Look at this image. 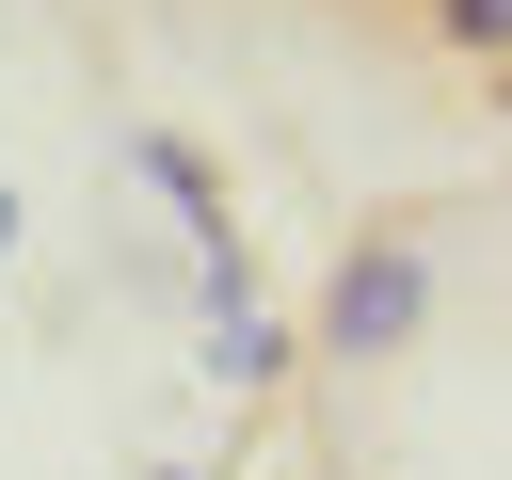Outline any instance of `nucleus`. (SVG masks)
<instances>
[{
  "mask_svg": "<svg viewBox=\"0 0 512 480\" xmlns=\"http://www.w3.org/2000/svg\"><path fill=\"white\" fill-rule=\"evenodd\" d=\"M432 288H448V208H368L352 256H336V288H320V352L336 368L416 352L432 336Z\"/></svg>",
  "mask_w": 512,
  "mask_h": 480,
  "instance_id": "nucleus-1",
  "label": "nucleus"
},
{
  "mask_svg": "<svg viewBox=\"0 0 512 480\" xmlns=\"http://www.w3.org/2000/svg\"><path fill=\"white\" fill-rule=\"evenodd\" d=\"M416 32H432L464 80H496V48H512V0H416Z\"/></svg>",
  "mask_w": 512,
  "mask_h": 480,
  "instance_id": "nucleus-2",
  "label": "nucleus"
},
{
  "mask_svg": "<svg viewBox=\"0 0 512 480\" xmlns=\"http://www.w3.org/2000/svg\"><path fill=\"white\" fill-rule=\"evenodd\" d=\"M0 240H16V192H0Z\"/></svg>",
  "mask_w": 512,
  "mask_h": 480,
  "instance_id": "nucleus-3",
  "label": "nucleus"
}]
</instances>
